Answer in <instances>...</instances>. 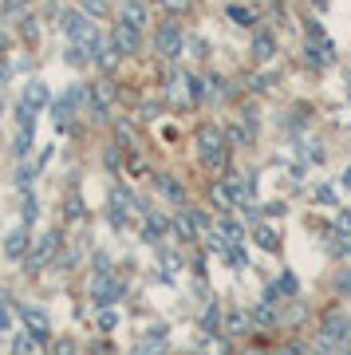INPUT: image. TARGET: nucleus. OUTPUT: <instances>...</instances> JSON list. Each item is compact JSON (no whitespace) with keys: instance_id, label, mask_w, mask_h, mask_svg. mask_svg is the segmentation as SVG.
<instances>
[{"instance_id":"nucleus-8","label":"nucleus","mask_w":351,"mask_h":355,"mask_svg":"<svg viewBox=\"0 0 351 355\" xmlns=\"http://www.w3.org/2000/svg\"><path fill=\"white\" fill-rule=\"evenodd\" d=\"M28 253H32V229L28 225H16L4 233V257L8 261H28Z\"/></svg>"},{"instance_id":"nucleus-26","label":"nucleus","mask_w":351,"mask_h":355,"mask_svg":"<svg viewBox=\"0 0 351 355\" xmlns=\"http://www.w3.org/2000/svg\"><path fill=\"white\" fill-rule=\"evenodd\" d=\"M229 20L241 28H257V16L249 12V8H241V4H229Z\"/></svg>"},{"instance_id":"nucleus-25","label":"nucleus","mask_w":351,"mask_h":355,"mask_svg":"<svg viewBox=\"0 0 351 355\" xmlns=\"http://www.w3.org/2000/svg\"><path fill=\"white\" fill-rule=\"evenodd\" d=\"M32 139L36 135H28V130H16V142H12V154L20 162H28V154H32Z\"/></svg>"},{"instance_id":"nucleus-11","label":"nucleus","mask_w":351,"mask_h":355,"mask_svg":"<svg viewBox=\"0 0 351 355\" xmlns=\"http://www.w3.org/2000/svg\"><path fill=\"white\" fill-rule=\"evenodd\" d=\"M249 51H252V64H268V60L276 55V36L268 32V28H252Z\"/></svg>"},{"instance_id":"nucleus-28","label":"nucleus","mask_w":351,"mask_h":355,"mask_svg":"<svg viewBox=\"0 0 351 355\" xmlns=\"http://www.w3.org/2000/svg\"><path fill=\"white\" fill-rule=\"evenodd\" d=\"M51 355H79V343L71 336H55L51 340Z\"/></svg>"},{"instance_id":"nucleus-18","label":"nucleus","mask_w":351,"mask_h":355,"mask_svg":"<svg viewBox=\"0 0 351 355\" xmlns=\"http://www.w3.org/2000/svg\"><path fill=\"white\" fill-rule=\"evenodd\" d=\"M158 190H162V193H166V198H170L174 205H186V202H189L186 186H182V182H178L174 174H158Z\"/></svg>"},{"instance_id":"nucleus-10","label":"nucleus","mask_w":351,"mask_h":355,"mask_svg":"<svg viewBox=\"0 0 351 355\" xmlns=\"http://www.w3.org/2000/svg\"><path fill=\"white\" fill-rule=\"evenodd\" d=\"M119 24H130L138 32H146V24H151V4L146 0H119Z\"/></svg>"},{"instance_id":"nucleus-31","label":"nucleus","mask_w":351,"mask_h":355,"mask_svg":"<svg viewBox=\"0 0 351 355\" xmlns=\"http://www.w3.org/2000/svg\"><path fill=\"white\" fill-rule=\"evenodd\" d=\"M20 36L32 40V44L40 40V24H36V16H20Z\"/></svg>"},{"instance_id":"nucleus-40","label":"nucleus","mask_w":351,"mask_h":355,"mask_svg":"<svg viewBox=\"0 0 351 355\" xmlns=\"http://www.w3.org/2000/svg\"><path fill=\"white\" fill-rule=\"evenodd\" d=\"M343 253H348V261H351V233L343 237Z\"/></svg>"},{"instance_id":"nucleus-14","label":"nucleus","mask_w":351,"mask_h":355,"mask_svg":"<svg viewBox=\"0 0 351 355\" xmlns=\"http://www.w3.org/2000/svg\"><path fill=\"white\" fill-rule=\"evenodd\" d=\"M249 316H252V328H276V324H280V304L257 300V304L249 308Z\"/></svg>"},{"instance_id":"nucleus-43","label":"nucleus","mask_w":351,"mask_h":355,"mask_svg":"<svg viewBox=\"0 0 351 355\" xmlns=\"http://www.w3.org/2000/svg\"><path fill=\"white\" fill-rule=\"evenodd\" d=\"M308 355H332V352H324V347H312V352H308Z\"/></svg>"},{"instance_id":"nucleus-38","label":"nucleus","mask_w":351,"mask_h":355,"mask_svg":"<svg viewBox=\"0 0 351 355\" xmlns=\"http://www.w3.org/2000/svg\"><path fill=\"white\" fill-rule=\"evenodd\" d=\"M8 55V32H0V60Z\"/></svg>"},{"instance_id":"nucleus-23","label":"nucleus","mask_w":351,"mask_h":355,"mask_svg":"<svg viewBox=\"0 0 351 355\" xmlns=\"http://www.w3.org/2000/svg\"><path fill=\"white\" fill-rule=\"evenodd\" d=\"M16 130L36 135V111H32V107H24V103H16Z\"/></svg>"},{"instance_id":"nucleus-33","label":"nucleus","mask_w":351,"mask_h":355,"mask_svg":"<svg viewBox=\"0 0 351 355\" xmlns=\"http://www.w3.org/2000/svg\"><path fill=\"white\" fill-rule=\"evenodd\" d=\"M308 352H312V347H308L304 340H289L284 347H280V352H276V355H308Z\"/></svg>"},{"instance_id":"nucleus-42","label":"nucleus","mask_w":351,"mask_h":355,"mask_svg":"<svg viewBox=\"0 0 351 355\" xmlns=\"http://www.w3.org/2000/svg\"><path fill=\"white\" fill-rule=\"evenodd\" d=\"M332 355H351V343H348V347H339V352H332Z\"/></svg>"},{"instance_id":"nucleus-5","label":"nucleus","mask_w":351,"mask_h":355,"mask_svg":"<svg viewBox=\"0 0 351 355\" xmlns=\"http://www.w3.org/2000/svg\"><path fill=\"white\" fill-rule=\"evenodd\" d=\"M126 284L114 272H99V277L91 280V300H95V308H114L119 300H123Z\"/></svg>"},{"instance_id":"nucleus-34","label":"nucleus","mask_w":351,"mask_h":355,"mask_svg":"<svg viewBox=\"0 0 351 355\" xmlns=\"http://www.w3.org/2000/svg\"><path fill=\"white\" fill-rule=\"evenodd\" d=\"M20 8H24V0H4V8H0V16H4V20H12V16L20 12Z\"/></svg>"},{"instance_id":"nucleus-37","label":"nucleus","mask_w":351,"mask_h":355,"mask_svg":"<svg viewBox=\"0 0 351 355\" xmlns=\"http://www.w3.org/2000/svg\"><path fill=\"white\" fill-rule=\"evenodd\" d=\"M8 76H12V64H8V60H0V87L8 83Z\"/></svg>"},{"instance_id":"nucleus-44","label":"nucleus","mask_w":351,"mask_h":355,"mask_svg":"<svg viewBox=\"0 0 351 355\" xmlns=\"http://www.w3.org/2000/svg\"><path fill=\"white\" fill-rule=\"evenodd\" d=\"M241 355H261V352H241Z\"/></svg>"},{"instance_id":"nucleus-36","label":"nucleus","mask_w":351,"mask_h":355,"mask_svg":"<svg viewBox=\"0 0 351 355\" xmlns=\"http://www.w3.org/2000/svg\"><path fill=\"white\" fill-rule=\"evenodd\" d=\"M339 292H348V296H351V265L339 272Z\"/></svg>"},{"instance_id":"nucleus-15","label":"nucleus","mask_w":351,"mask_h":355,"mask_svg":"<svg viewBox=\"0 0 351 355\" xmlns=\"http://www.w3.org/2000/svg\"><path fill=\"white\" fill-rule=\"evenodd\" d=\"M225 336H249L252 331V316H249V308H229L225 312Z\"/></svg>"},{"instance_id":"nucleus-21","label":"nucleus","mask_w":351,"mask_h":355,"mask_svg":"<svg viewBox=\"0 0 351 355\" xmlns=\"http://www.w3.org/2000/svg\"><path fill=\"white\" fill-rule=\"evenodd\" d=\"M166 229H170V221H166V217H158V214H146V229H142V237H146L151 245H162Z\"/></svg>"},{"instance_id":"nucleus-41","label":"nucleus","mask_w":351,"mask_h":355,"mask_svg":"<svg viewBox=\"0 0 351 355\" xmlns=\"http://www.w3.org/2000/svg\"><path fill=\"white\" fill-rule=\"evenodd\" d=\"M0 304H12V300H8V288H0Z\"/></svg>"},{"instance_id":"nucleus-39","label":"nucleus","mask_w":351,"mask_h":355,"mask_svg":"<svg viewBox=\"0 0 351 355\" xmlns=\"http://www.w3.org/2000/svg\"><path fill=\"white\" fill-rule=\"evenodd\" d=\"M166 8H174L178 12V8H189V0H166Z\"/></svg>"},{"instance_id":"nucleus-20","label":"nucleus","mask_w":351,"mask_h":355,"mask_svg":"<svg viewBox=\"0 0 351 355\" xmlns=\"http://www.w3.org/2000/svg\"><path fill=\"white\" fill-rule=\"evenodd\" d=\"M209 202H214L217 209H221V217H225L229 209H237V202H233V193H229L225 182H214V186H209Z\"/></svg>"},{"instance_id":"nucleus-13","label":"nucleus","mask_w":351,"mask_h":355,"mask_svg":"<svg viewBox=\"0 0 351 355\" xmlns=\"http://www.w3.org/2000/svg\"><path fill=\"white\" fill-rule=\"evenodd\" d=\"M48 111H51V123H55V130H67V127H71V119L79 114V107L67 99V95H60V99H51Z\"/></svg>"},{"instance_id":"nucleus-19","label":"nucleus","mask_w":351,"mask_h":355,"mask_svg":"<svg viewBox=\"0 0 351 355\" xmlns=\"http://www.w3.org/2000/svg\"><path fill=\"white\" fill-rule=\"evenodd\" d=\"M170 225H174V233L182 237V245H194V241H198V225H194V217H189L186 209H182V214L170 221Z\"/></svg>"},{"instance_id":"nucleus-16","label":"nucleus","mask_w":351,"mask_h":355,"mask_svg":"<svg viewBox=\"0 0 351 355\" xmlns=\"http://www.w3.org/2000/svg\"><path fill=\"white\" fill-rule=\"evenodd\" d=\"M252 241H257V249H264V253H280V233H276L273 225H264V221H252Z\"/></svg>"},{"instance_id":"nucleus-30","label":"nucleus","mask_w":351,"mask_h":355,"mask_svg":"<svg viewBox=\"0 0 351 355\" xmlns=\"http://www.w3.org/2000/svg\"><path fill=\"white\" fill-rule=\"evenodd\" d=\"M276 288L284 292V296H296V292H300V284H296V277H292L289 268H284V272L276 277Z\"/></svg>"},{"instance_id":"nucleus-4","label":"nucleus","mask_w":351,"mask_h":355,"mask_svg":"<svg viewBox=\"0 0 351 355\" xmlns=\"http://www.w3.org/2000/svg\"><path fill=\"white\" fill-rule=\"evenodd\" d=\"M154 51L162 55V60H178L182 51H186V32L178 20H162V24L154 28Z\"/></svg>"},{"instance_id":"nucleus-12","label":"nucleus","mask_w":351,"mask_h":355,"mask_svg":"<svg viewBox=\"0 0 351 355\" xmlns=\"http://www.w3.org/2000/svg\"><path fill=\"white\" fill-rule=\"evenodd\" d=\"M24 107H32V111H44V107H51V91H48V83H44V79H28L24 83Z\"/></svg>"},{"instance_id":"nucleus-6","label":"nucleus","mask_w":351,"mask_h":355,"mask_svg":"<svg viewBox=\"0 0 351 355\" xmlns=\"http://www.w3.org/2000/svg\"><path fill=\"white\" fill-rule=\"evenodd\" d=\"M16 316H20V328H24L28 336H36L40 343L51 340V316L40 304H20L16 308Z\"/></svg>"},{"instance_id":"nucleus-22","label":"nucleus","mask_w":351,"mask_h":355,"mask_svg":"<svg viewBox=\"0 0 351 355\" xmlns=\"http://www.w3.org/2000/svg\"><path fill=\"white\" fill-rule=\"evenodd\" d=\"M36 352H40V340H36V336H28V331L20 328L12 336V352H8V355H36Z\"/></svg>"},{"instance_id":"nucleus-3","label":"nucleus","mask_w":351,"mask_h":355,"mask_svg":"<svg viewBox=\"0 0 351 355\" xmlns=\"http://www.w3.org/2000/svg\"><path fill=\"white\" fill-rule=\"evenodd\" d=\"M60 245H63V229H48L44 237H36L32 241V253H28V272H44V268L60 257Z\"/></svg>"},{"instance_id":"nucleus-9","label":"nucleus","mask_w":351,"mask_h":355,"mask_svg":"<svg viewBox=\"0 0 351 355\" xmlns=\"http://www.w3.org/2000/svg\"><path fill=\"white\" fill-rule=\"evenodd\" d=\"M119 99V87H114V79H95V83H91V114H95V119H103V114L111 111V103Z\"/></svg>"},{"instance_id":"nucleus-2","label":"nucleus","mask_w":351,"mask_h":355,"mask_svg":"<svg viewBox=\"0 0 351 355\" xmlns=\"http://www.w3.org/2000/svg\"><path fill=\"white\" fill-rule=\"evenodd\" d=\"M351 343V316L343 308H327L324 316H320V331H316V347H324V352H339V347H348Z\"/></svg>"},{"instance_id":"nucleus-29","label":"nucleus","mask_w":351,"mask_h":355,"mask_svg":"<svg viewBox=\"0 0 351 355\" xmlns=\"http://www.w3.org/2000/svg\"><path fill=\"white\" fill-rule=\"evenodd\" d=\"M304 51H308V64H316V67L332 64V48H327V44H324V48H316V44H308Z\"/></svg>"},{"instance_id":"nucleus-1","label":"nucleus","mask_w":351,"mask_h":355,"mask_svg":"<svg viewBox=\"0 0 351 355\" xmlns=\"http://www.w3.org/2000/svg\"><path fill=\"white\" fill-rule=\"evenodd\" d=\"M194 146H198V162L205 166V170L221 174V170L229 166V135H225V127L201 123V127L194 130Z\"/></svg>"},{"instance_id":"nucleus-32","label":"nucleus","mask_w":351,"mask_h":355,"mask_svg":"<svg viewBox=\"0 0 351 355\" xmlns=\"http://www.w3.org/2000/svg\"><path fill=\"white\" fill-rule=\"evenodd\" d=\"M119 328V312L114 308H99V331H114Z\"/></svg>"},{"instance_id":"nucleus-17","label":"nucleus","mask_w":351,"mask_h":355,"mask_svg":"<svg viewBox=\"0 0 351 355\" xmlns=\"http://www.w3.org/2000/svg\"><path fill=\"white\" fill-rule=\"evenodd\" d=\"M198 355H229V336L225 331H205L198 343Z\"/></svg>"},{"instance_id":"nucleus-27","label":"nucleus","mask_w":351,"mask_h":355,"mask_svg":"<svg viewBox=\"0 0 351 355\" xmlns=\"http://www.w3.org/2000/svg\"><path fill=\"white\" fill-rule=\"evenodd\" d=\"M40 214V202H36V193H24V209H20V225L32 229V221H36Z\"/></svg>"},{"instance_id":"nucleus-35","label":"nucleus","mask_w":351,"mask_h":355,"mask_svg":"<svg viewBox=\"0 0 351 355\" xmlns=\"http://www.w3.org/2000/svg\"><path fill=\"white\" fill-rule=\"evenodd\" d=\"M67 217H83V205H79V193L67 198Z\"/></svg>"},{"instance_id":"nucleus-24","label":"nucleus","mask_w":351,"mask_h":355,"mask_svg":"<svg viewBox=\"0 0 351 355\" xmlns=\"http://www.w3.org/2000/svg\"><path fill=\"white\" fill-rule=\"evenodd\" d=\"M36 170H40V166H28V162H20V170H16V190L32 193V182H36Z\"/></svg>"},{"instance_id":"nucleus-7","label":"nucleus","mask_w":351,"mask_h":355,"mask_svg":"<svg viewBox=\"0 0 351 355\" xmlns=\"http://www.w3.org/2000/svg\"><path fill=\"white\" fill-rule=\"evenodd\" d=\"M111 48L119 51V55H138V51H142V32H138V28H130V24H119V20H114V28H111Z\"/></svg>"}]
</instances>
